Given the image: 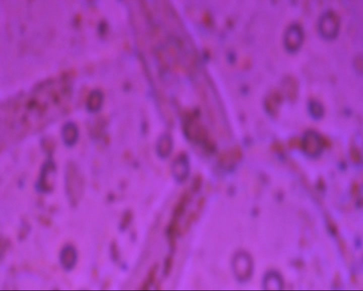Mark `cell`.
<instances>
[{
    "label": "cell",
    "instance_id": "30bf717a",
    "mask_svg": "<svg viewBox=\"0 0 363 291\" xmlns=\"http://www.w3.org/2000/svg\"><path fill=\"white\" fill-rule=\"evenodd\" d=\"M322 146L320 137L315 133L310 132L305 136L304 147L309 154L315 156L318 155L321 150Z\"/></svg>",
    "mask_w": 363,
    "mask_h": 291
},
{
    "label": "cell",
    "instance_id": "7a4b0ae2",
    "mask_svg": "<svg viewBox=\"0 0 363 291\" xmlns=\"http://www.w3.org/2000/svg\"><path fill=\"white\" fill-rule=\"evenodd\" d=\"M65 190L70 205L76 207L83 190V179L77 165L72 162L67 166L65 176Z\"/></svg>",
    "mask_w": 363,
    "mask_h": 291
},
{
    "label": "cell",
    "instance_id": "ba28073f",
    "mask_svg": "<svg viewBox=\"0 0 363 291\" xmlns=\"http://www.w3.org/2000/svg\"><path fill=\"white\" fill-rule=\"evenodd\" d=\"M79 129L77 125L72 121H68L63 126L61 136L64 144L72 147L76 144L79 138Z\"/></svg>",
    "mask_w": 363,
    "mask_h": 291
},
{
    "label": "cell",
    "instance_id": "3957f363",
    "mask_svg": "<svg viewBox=\"0 0 363 291\" xmlns=\"http://www.w3.org/2000/svg\"><path fill=\"white\" fill-rule=\"evenodd\" d=\"M56 170L55 163L51 157L44 162L35 184L37 191L48 193L53 189V178Z\"/></svg>",
    "mask_w": 363,
    "mask_h": 291
},
{
    "label": "cell",
    "instance_id": "ac0fdd59",
    "mask_svg": "<svg viewBox=\"0 0 363 291\" xmlns=\"http://www.w3.org/2000/svg\"><path fill=\"white\" fill-rule=\"evenodd\" d=\"M310 109L315 115H319L322 112L321 105L317 102H313L310 105Z\"/></svg>",
    "mask_w": 363,
    "mask_h": 291
},
{
    "label": "cell",
    "instance_id": "9a60e30c",
    "mask_svg": "<svg viewBox=\"0 0 363 291\" xmlns=\"http://www.w3.org/2000/svg\"><path fill=\"white\" fill-rule=\"evenodd\" d=\"M133 214L131 210H125L123 214L119 224V229L122 232L125 231L131 225L133 220Z\"/></svg>",
    "mask_w": 363,
    "mask_h": 291
},
{
    "label": "cell",
    "instance_id": "277c9868",
    "mask_svg": "<svg viewBox=\"0 0 363 291\" xmlns=\"http://www.w3.org/2000/svg\"><path fill=\"white\" fill-rule=\"evenodd\" d=\"M340 27V20L336 13L327 10L320 17L318 23L319 31L321 35L326 39H332L338 34Z\"/></svg>",
    "mask_w": 363,
    "mask_h": 291
},
{
    "label": "cell",
    "instance_id": "5b68a950",
    "mask_svg": "<svg viewBox=\"0 0 363 291\" xmlns=\"http://www.w3.org/2000/svg\"><path fill=\"white\" fill-rule=\"evenodd\" d=\"M233 269L236 278L246 281L250 277L252 271V264L250 257L246 253H238L233 260Z\"/></svg>",
    "mask_w": 363,
    "mask_h": 291
},
{
    "label": "cell",
    "instance_id": "4fadbf2b",
    "mask_svg": "<svg viewBox=\"0 0 363 291\" xmlns=\"http://www.w3.org/2000/svg\"><path fill=\"white\" fill-rule=\"evenodd\" d=\"M158 265L154 264L150 268L146 277L143 282L141 287L142 290H148L149 287L154 283L158 271Z\"/></svg>",
    "mask_w": 363,
    "mask_h": 291
},
{
    "label": "cell",
    "instance_id": "5bb4252c",
    "mask_svg": "<svg viewBox=\"0 0 363 291\" xmlns=\"http://www.w3.org/2000/svg\"><path fill=\"white\" fill-rule=\"evenodd\" d=\"M264 284L267 289H271V287H274V289H279L282 286V281L280 276L276 273H269L265 278Z\"/></svg>",
    "mask_w": 363,
    "mask_h": 291
},
{
    "label": "cell",
    "instance_id": "d6986e66",
    "mask_svg": "<svg viewBox=\"0 0 363 291\" xmlns=\"http://www.w3.org/2000/svg\"><path fill=\"white\" fill-rule=\"evenodd\" d=\"M354 68L358 72H362V56L358 55L355 59Z\"/></svg>",
    "mask_w": 363,
    "mask_h": 291
},
{
    "label": "cell",
    "instance_id": "6da1fadb",
    "mask_svg": "<svg viewBox=\"0 0 363 291\" xmlns=\"http://www.w3.org/2000/svg\"><path fill=\"white\" fill-rule=\"evenodd\" d=\"M72 94L68 74L49 78L5 102L1 109V142L5 146L37 133L67 111Z\"/></svg>",
    "mask_w": 363,
    "mask_h": 291
},
{
    "label": "cell",
    "instance_id": "9c48e42d",
    "mask_svg": "<svg viewBox=\"0 0 363 291\" xmlns=\"http://www.w3.org/2000/svg\"><path fill=\"white\" fill-rule=\"evenodd\" d=\"M189 162L185 156H179L174 161L172 173L177 181L182 182L187 178L189 171Z\"/></svg>",
    "mask_w": 363,
    "mask_h": 291
},
{
    "label": "cell",
    "instance_id": "2e32d148",
    "mask_svg": "<svg viewBox=\"0 0 363 291\" xmlns=\"http://www.w3.org/2000/svg\"><path fill=\"white\" fill-rule=\"evenodd\" d=\"M110 256L112 261L117 262L119 259V252L116 243L113 241L110 246L109 248Z\"/></svg>",
    "mask_w": 363,
    "mask_h": 291
},
{
    "label": "cell",
    "instance_id": "7c38bea8",
    "mask_svg": "<svg viewBox=\"0 0 363 291\" xmlns=\"http://www.w3.org/2000/svg\"><path fill=\"white\" fill-rule=\"evenodd\" d=\"M103 102L102 93L98 90L92 91L87 101V107L90 112H96L100 108Z\"/></svg>",
    "mask_w": 363,
    "mask_h": 291
},
{
    "label": "cell",
    "instance_id": "52a82bcc",
    "mask_svg": "<svg viewBox=\"0 0 363 291\" xmlns=\"http://www.w3.org/2000/svg\"><path fill=\"white\" fill-rule=\"evenodd\" d=\"M59 260L64 270L70 272L73 270L78 261V252L76 248L71 244L65 245L60 251Z\"/></svg>",
    "mask_w": 363,
    "mask_h": 291
},
{
    "label": "cell",
    "instance_id": "e0dca14e",
    "mask_svg": "<svg viewBox=\"0 0 363 291\" xmlns=\"http://www.w3.org/2000/svg\"><path fill=\"white\" fill-rule=\"evenodd\" d=\"M172 255L170 254L165 258L164 262L163 274L165 277H167L170 274L172 269Z\"/></svg>",
    "mask_w": 363,
    "mask_h": 291
},
{
    "label": "cell",
    "instance_id": "8fae6325",
    "mask_svg": "<svg viewBox=\"0 0 363 291\" xmlns=\"http://www.w3.org/2000/svg\"><path fill=\"white\" fill-rule=\"evenodd\" d=\"M172 148V140L169 135H161L156 142V151L159 157L164 158L170 153Z\"/></svg>",
    "mask_w": 363,
    "mask_h": 291
},
{
    "label": "cell",
    "instance_id": "8992f818",
    "mask_svg": "<svg viewBox=\"0 0 363 291\" xmlns=\"http://www.w3.org/2000/svg\"><path fill=\"white\" fill-rule=\"evenodd\" d=\"M304 38L303 28L298 23L290 24L284 35V45L290 52H295L301 46Z\"/></svg>",
    "mask_w": 363,
    "mask_h": 291
}]
</instances>
